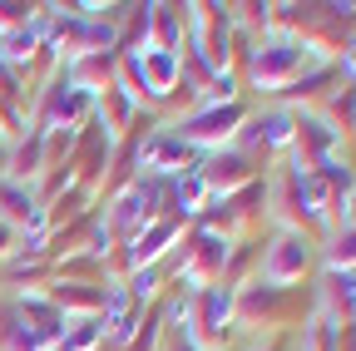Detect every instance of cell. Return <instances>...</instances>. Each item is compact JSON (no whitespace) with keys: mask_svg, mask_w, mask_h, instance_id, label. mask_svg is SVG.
Instances as JSON below:
<instances>
[{"mask_svg":"<svg viewBox=\"0 0 356 351\" xmlns=\"http://www.w3.org/2000/svg\"><path fill=\"white\" fill-rule=\"evenodd\" d=\"M10 252V228H0V257Z\"/></svg>","mask_w":356,"mask_h":351,"instance_id":"6da1fadb","label":"cell"}]
</instances>
